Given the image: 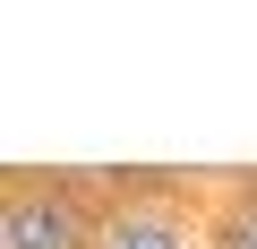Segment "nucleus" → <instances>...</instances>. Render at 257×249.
<instances>
[{"label": "nucleus", "instance_id": "1", "mask_svg": "<svg viewBox=\"0 0 257 249\" xmlns=\"http://www.w3.org/2000/svg\"><path fill=\"white\" fill-rule=\"evenodd\" d=\"M111 189L86 172H9L0 189V232L9 249H103Z\"/></svg>", "mask_w": 257, "mask_h": 249}, {"label": "nucleus", "instance_id": "2", "mask_svg": "<svg viewBox=\"0 0 257 249\" xmlns=\"http://www.w3.org/2000/svg\"><path fill=\"white\" fill-rule=\"evenodd\" d=\"M103 249H206V215L180 181H103Z\"/></svg>", "mask_w": 257, "mask_h": 249}, {"label": "nucleus", "instance_id": "3", "mask_svg": "<svg viewBox=\"0 0 257 249\" xmlns=\"http://www.w3.org/2000/svg\"><path fill=\"white\" fill-rule=\"evenodd\" d=\"M197 215H206V249H257V189H248V181L206 189Z\"/></svg>", "mask_w": 257, "mask_h": 249}]
</instances>
